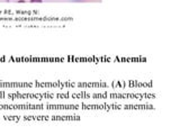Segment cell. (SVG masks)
<instances>
[{
	"label": "cell",
	"mask_w": 180,
	"mask_h": 135,
	"mask_svg": "<svg viewBox=\"0 0 180 135\" xmlns=\"http://www.w3.org/2000/svg\"><path fill=\"white\" fill-rule=\"evenodd\" d=\"M32 3H42V0H30Z\"/></svg>",
	"instance_id": "1"
}]
</instances>
